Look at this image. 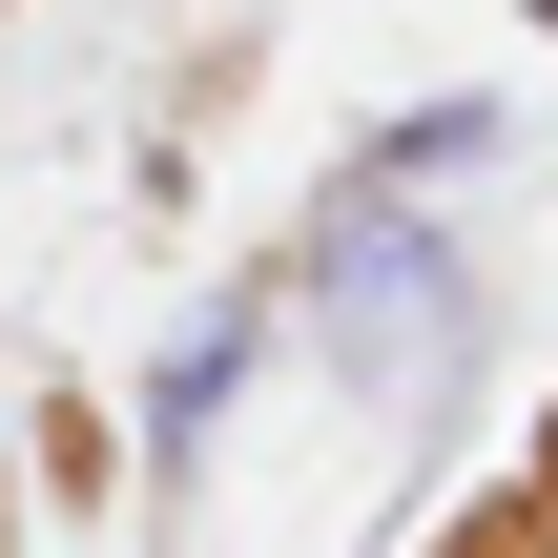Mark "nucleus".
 <instances>
[{"instance_id":"4","label":"nucleus","mask_w":558,"mask_h":558,"mask_svg":"<svg viewBox=\"0 0 558 558\" xmlns=\"http://www.w3.org/2000/svg\"><path fill=\"white\" fill-rule=\"evenodd\" d=\"M518 21H558V0H518Z\"/></svg>"},{"instance_id":"3","label":"nucleus","mask_w":558,"mask_h":558,"mask_svg":"<svg viewBox=\"0 0 558 558\" xmlns=\"http://www.w3.org/2000/svg\"><path fill=\"white\" fill-rule=\"evenodd\" d=\"M518 518H538V538H558V456H538V476H518Z\"/></svg>"},{"instance_id":"2","label":"nucleus","mask_w":558,"mask_h":558,"mask_svg":"<svg viewBox=\"0 0 558 558\" xmlns=\"http://www.w3.org/2000/svg\"><path fill=\"white\" fill-rule=\"evenodd\" d=\"M435 558H558V538H538V518H518V497H497V518H456V538H435Z\"/></svg>"},{"instance_id":"1","label":"nucleus","mask_w":558,"mask_h":558,"mask_svg":"<svg viewBox=\"0 0 558 558\" xmlns=\"http://www.w3.org/2000/svg\"><path fill=\"white\" fill-rule=\"evenodd\" d=\"M248 352H269V290H228V311H186L166 331V373H145V456H186L228 393H248Z\"/></svg>"}]
</instances>
